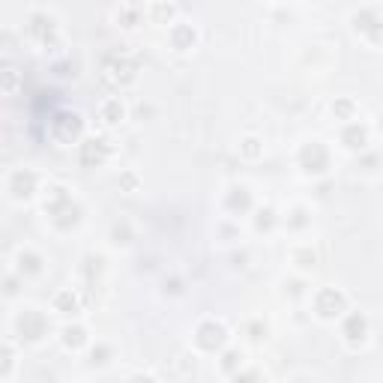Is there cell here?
<instances>
[{"mask_svg": "<svg viewBox=\"0 0 383 383\" xmlns=\"http://www.w3.org/2000/svg\"><path fill=\"white\" fill-rule=\"evenodd\" d=\"M93 159L96 162L105 159V144H102V141H87L84 150H81V162H84V165H90Z\"/></svg>", "mask_w": 383, "mask_h": 383, "instance_id": "cell-1", "label": "cell"}, {"mask_svg": "<svg viewBox=\"0 0 383 383\" xmlns=\"http://www.w3.org/2000/svg\"><path fill=\"white\" fill-rule=\"evenodd\" d=\"M120 114H123V108H120L117 102H111V105H105V111H102V117H105V123H117V120H120Z\"/></svg>", "mask_w": 383, "mask_h": 383, "instance_id": "cell-2", "label": "cell"}]
</instances>
